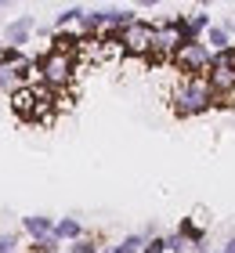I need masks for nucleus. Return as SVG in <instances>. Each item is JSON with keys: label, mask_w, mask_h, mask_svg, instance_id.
<instances>
[{"label": "nucleus", "mask_w": 235, "mask_h": 253, "mask_svg": "<svg viewBox=\"0 0 235 253\" xmlns=\"http://www.w3.org/2000/svg\"><path fill=\"white\" fill-rule=\"evenodd\" d=\"M80 47H84V37H80V29H54V37H51V51L76 58Z\"/></svg>", "instance_id": "8"}, {"label": "nucleus", "mask_w": 235, "mask_h": 253, "mask_svg": "<svg viewBox=\"0 0 235 253\" xmlns=\"http://www.w3.org/2000/svg\"><path fill=\"white\" fill-rule=\"evenodd\" d=\"M69 253H101V243L94 235H84V239H76V243H69Z\"/></svg>", "instance_id": "17"}, {"label": "nucleus", "mask_w": 235, "mask_h": 253, "mask_svg": "<svg viewBox=\"0 0 235 253\" xmlns=\"http://www.w3.org/2000/svg\"><path fill=\"white\" fill-rule=\"evenodd\" d=\"M33 29H37V18H33V15H18L15 22H7V29H4V43H7V47H15V51H22V47L29 43Z\"/></svg>", "instance_id": "6"}, {"label": "nucleus", "mask_w": 235, "mask_h": 253, "mask_svg": "<svg viewBox=\"0 0 235 253\" xmlns=\"http://www.w3.org/2000/svg\"><path fill=\"white\" fill-rule=\"evenodd\" d=\"M163 243H167V253H188V250H192V246H188V239H185V235H178V228L163 235Z\"/></svg>", "instance_id": "16"}, {"label": "nucleus", "mask_w": 235, "mask_h": 253, "mask_svg": "<svg viewBox=\"0 0 235 253\" xmlns=\"http://www.w3.org/2000/svg\"><path fill=\"white\" fill-rule=\"evenodd\" d=\"M210 65H214V51H210L206 43H192V47H181L174 54V69L188 80L210 76Z\"/></svg>", "instance_id": "3"}, {"label": "nucleus", "mask_w": 235, "mask_h": 253, "mask_svg": "<svg viewBox=\"0 0 235 253\" xmlns=\"http://www.w3.org/2000/svg\"><path fill=\"white\" fill-rule=\"evenodd\" d=\"M203 43L210 51H228V47H235V40L228 37V29L221 26V22H214V26L206 29V37H203Z\"/></svg>", "instance_id": "11"}, {"label": "nucleus", "mask_w": 235, "mask_h": 253, "mask_svg": "<svg viewBox=\"0 0 235 253\" xmlns=\"http://www.w3.org/2000/svg\"><path fill=\"white\" fill-rule=\"evenodd\" d=\"M141 253H167V243H163V235H152L148 243H145V250Z\"/></svg>", "instance_id": "19"}, {"label": "nucleus", "mask_w": 235, "mask_h": 253, "mask_svg": "<svg viewBox=\"0 0 235 253\" xmlns=\"http://www.w3.org/2000/svg\"><path fill=\"white\" fill-rule=\"evenodd\" d=\"M7 101H11V112H15L22 123H33V112H37V94H33V87H18Z\"/></svg>", "instance_id": "7"}, {"label": "nucleus", "mask_w": 235, "mask_h": 253, "mask_svg": "<svg viewBox=\"0 0 235 253\" xmlns=\"http://www.w3.org/2000/svg\"><path fill=\"white\" fill-rule=\"evenodd\" d=\"M152 40H156V22L138 18L131 29H123L120 51L127 54V58H148V54H152Z\"/></svg>", "instance_id": "5"}, {"label": "nucleus", "mask_w": 235, "mask_h": 253, "mask_svg": "<svg viewBox=\"0 0 235 253\" xmlns=\"http://www.w3.org/2000/svg\"><path fill=\"white\" fill-rule=\"evenodd\" d=\"M54 239L58 243H76V239H84V224H80L76 217H58L54 221Z\"/></svg>", "instance_id": "10"}, {"label": "nucleus", "mask_w": 235, "mask_h": 253, "mask_svg": "<svg viewBox=\"0 0 235 253\" xmlns=\"http://www.w3.org/2000/svg\"><path fill=\"white\" fill-rule=\"evenodd\" d=\"M170 109H174V116H178V120L206 116V112L214 109V90H210L206 76H199V80L181 76L178 84H174V90H170Z\"/></svg>", "instance_id": "1"}, {"label": "nucleus", "mask_w": 235, "mask_h": 253, "mask_svg": "<svg viewBox=\"0 0 235 253\" xmlns=\"http://www.w3.org/2000/svg\"><path fill=\"white\" fill-rule=\"evenodd\" d=\"M54 221L58 217H47V213H29V217H22V232H26L33 243L37 239H47V235H54Z\"/></svg>", "instance_id": "9"}, {"label": "nucleus", "mask_w": 235, "mask_h": 253, "mask_svg": "<svg viewBox=\"0 0 235 253\" xmlns=\"http://www.w3.org/2000/svg\"><path fill=\"white\" fill-rule=\"evenodd\" d=\"M178 235L188 239V246H199V243H206V228L203 224H195L192 217H181V224H178Z\"/></svg>", "instance_id": "13"}, {"label": "nucleus", "mask_w": 235, "mask_h": 253, "mask_svg": "<svg viewBox=\"0 0 235 253\" xmlns=\"http://www.w3.org/2000/svg\"><path fill=\"white\" fill-rule=\"evenodd\" d=\"M145 243H148L145 232H131V235H123L116 246H109V253H141V250H145Z\"/></svg>", "instance_id": "14"}, {"label": "nucleus", "mask_w": 235, "mask_h": 253, "mask_svg": "<svg viewBox=\"0 0 235 253\" xmlns=\"http://www.w3.org/2000/svg\"><path fill=\"white\" fill-rule=\"evenodd\" d=\"M210 26H214V18H210V11H192V15H188V29H192V33H195L199 40L206 37V29H210Z\"/></svg>", "instance_id": "15"}, {"label": "nucleus", "mask_w": 235, "mask_h": 253, "mask_svg": "<svg viewBox=\"0 0 235 253\" xmlns=\"http://www.w3.org/2000/svg\"><path fill=\"white\" fill-rule=\"evenodd\" d=\"M15 253H18V250H15Z\"/></svg>", "instance_id": "23"}, {"label": "nucleus", "mask_w": 235, "mask_h": 253, "mask_svg": "<svg viewBox=\"0 0 235 253\" xmlns=\"http://www.w3.org/2000/svg\"><path fill=\"white\" fill-rule=\"evenodd\" d=\"M65 253H69V250H65Z\"/></svg>", "instance_id": "22"}, {"label": "nucleus", "mask_w": 235, "mask_h": 253, "mask_svg": "<svg viewBox=\"0 0 235 253\" xmlns=\"http://www.w3.org/2000/svg\"><path fill=\"white\" fill-rule=\"evenodd\" d=\"M221 253H235V239H228V243L221 246Z\"/></svg>", "instance_id": "21"}, {"label": "nucleus", "mask_w": 235, "mask_h": 253, "mask_svg": "<svg viewBox=\"0 0 235 253\" xmlns=\"http://www.w3.org/2000/svg\"><path fill=\"white\" fill-rule=\"evenodd\" d=\"M29 253H62V243H58L54 235H47V239H37V243L29 246Z\"/></svg>", "instance_id": "18"}, {"label": "nucleus", "mask_w": 235, "mask_h": 253, "mask_svg": "<svg viewBox=\"0 0 235 253\" xmlns=\"http://www.w3.org/2000/svg\"><path fill=\"white\" fill-rule=\"evenodd\" d=\"M87 15V7H80V4H69V7H62L54 15V29H73V26H80V18Z\"/></svg>", "instance_id": "12"}, {"label": "nucleus", "mask_w": 235, "mask_h": 253, "mask_svg": "<svg viewBox=\"0 0 235 253\" xmlns=\"http://www.w3.org/2000/svg\"><path fill=\"white\" fill-rule=\"evenodd\" d=\"M15 246H18L15 235H11V232H0V253H15Z\"/></svg>", "instance_id": "20"}, {"label": "nucleus", "mask_w": 235, "mask_h": 253, "mask_svg": "<svg viewBox=\"0 0 235 253\" xmlns=\"http://www.w3.org/2000/svg\"><path fill=\"white\" fill-rule=\"evenodd\" d=\"M185 47V43H181V33H178V26H174V22L170 18H156V40H152V54H148V65H163V62H174V54H178Z\"/></svg>", "instance_id": "4"}, {"label": "nucleus", "mask_w": 235, "mask_h": 253, "mask_svg": "<svg viewBox=\"0 0 235 253\" xmlns=\"http://www.w3.org/2000/svg\"><path fill=\"white\" fill-rule=\"evenodd\" d=\"M37 69H40V84L51 87L54 94H58V90H65L69 84H73V76H76V58L58 54V51L47 47L40 58H37Z\"/></svg>", "instance_id": "2"}]
</instances>
